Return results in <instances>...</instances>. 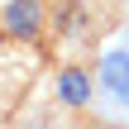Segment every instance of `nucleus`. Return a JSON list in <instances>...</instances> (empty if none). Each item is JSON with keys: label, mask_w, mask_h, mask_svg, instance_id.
<instances>
[{"label": "nucleus", "mask_w": 129, "mask_h": 129, "mask_svg": "<svg viewBox=\"0 0 129 129\" xmlns=\"http://www.w3.org/2000/svg\"><path fill=\"white\" fill-rule=\"evenodd\" d=\"M0 19H5V29H10L14 38L34 43V38H38V29H43V5H38V0H10Z\"/></svg>", "instance_id": "nucleus-1"}, {"label": "nucleus", "mask_w": 129, "mask_h": 129, "mask_svg": "<svg viewBox=\"0 0 129 129\" xmlns=\"http://www.w3.org/2000/svg\"><path fill=\"white\" fill-rule=\"evenodd\" d=\"M101 86H105V96H115L129 110V53L124 48H115V53L101 57Z\"/></svg>", "instance_id": "nucleus-2"}, {"label": "nucleus", "mask_w": 129, "mask_h": 129, "mask_svg": "<svg viewBox=\"0 0 129 129\" xmlns=\"http://www.w3.org/2000/svg\"><path fill=\"white\" fill-rule=\"evenodd\" d=\"M91 91H96V81H91L81 67H62V72H57V96H62V105H86Z\"/></svg>", "instance_id": "nucleus-3"}]
</instances>
